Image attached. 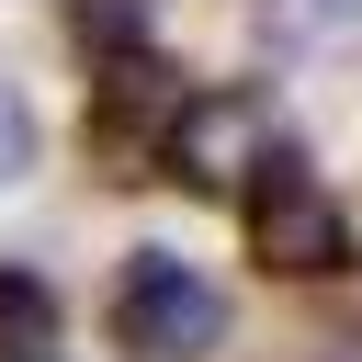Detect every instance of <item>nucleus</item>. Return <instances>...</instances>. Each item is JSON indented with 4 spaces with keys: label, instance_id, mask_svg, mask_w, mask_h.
Here are the masks:
<instances>
[{
    "label": "nucleus",
    "instance_id": "7ed1b4c3",
    "mask_svg": "<svg viewBox=\"0 0 362 362\" xmlns=\"http://www.w3.org/2000/svg\"><path fill=\"white\" fill-rule=\"evenodd\" d=\"M192 90L147 57V45H113L102 57V79H90V113H79V136H90V170L102 181H158V136H170V113H181Z\"/></svg>",
    "mask_w": 362,
    "mask_h": 362
},
{
    "label": "nucleus",
    "instance_id": "f03ea898",
    "mask_svg": "<svg viewBox=\"0 0 362 362\" xmlns=\"http://www.w3.org/2000/svg\"><path fill=\"white\" fill-rule=\"evenodd\" d=\"M226 283L181 249H136L124 283H113V351L124 362H215L226 351Z\"/></svg>",
    "mask_w": 362,
    "mask_h": 362
},
{
    "label": "nucleus",
    "instance_id": "39448f33",
    "mask_svg": "<svg viewBox=\"0 0 362 362\" xmlns=\"http://www.w3.org/2000/svg\"><path fill=\"white\" fill-rule=\"evenodd\" d=\"M0 362H57V283L0 260Z\"/></svg>",
    "mask_w": 362,
    "mask_h": 362
},
{
    "label": "nucleus",
    "instance_id": "0eeeda50",
    "mask_svg": "<svg viewBox=\"0 0 362 362\" xmlns=\"http://www.w3.org/2000/svg\"><path fill=\"white\" fill-rule=\"evenodd\" d=\"M68 34H79L90 57H113V45H147V0H68Z\"/></svg>",
    "mask_w": 362,
    "mask_h": 362
},
{
    "label": "nucleus",
    "instance_id": "20e7f679",
    "mask_svg": "<svg viewBox=\"0 0 362 362\" xmlns=\"http://www.w3.org/2000/svg\"><path fill=\"white\" fill-rule=\"evenodd\" d=\"M272 147H283V136H272V102H260V90H192V102L170 113V136H158V181H181V192H238Z\"/></svg>",
    "mask_w": 362,
    "mask_h": 362
},
{
    "label": "nucleus",
    "instance_id": "6e6552de",
    "mask_svg": "<svg viewBox=\"0 0 362 362\" xmlns=\"http://www.w3.org/2000/svg\"><path fill=\"white\" fill-rule=\"evenodd\" d=\"M34 147H45V124H34V102H23L11 79H0V192H11L23 170H34Z\"/></svg>",
    "mask_w": 362,
    "mask_h": 362
},
{
    "label": "nucleus",
    "instance_id": "423d86ee",
    "mask_svg": "<svg viewBox=\"0 0 362 362\" xmlns=\"http://www.w3.org/2000/svg\"><path fill=\"white\" fill-rule=\"evenodd\" d=\"M249 23H260L272 45H328V34L362 23V0H249Z\"/></svg>",
    "mask_w": 362,
    "mask_h": 362
},
{
    "label": "nucleus",
    "instance_id": "f257e3e1",
    "mask_svg": "<svg viewBox=\"0 0 362 362\" xmlns=\"http://www.w3.org/2000/svg\"><path fill=\"white\" fill-rule=\"evenodd\" d=\"M238 215H249V260H260V272H283V283L351 272V215H339V192L317 181L305 147H272V158L238 181Z\"/></svg>",
    "mask_w": 362,
    "mask_h": 362
}]
</instances>
